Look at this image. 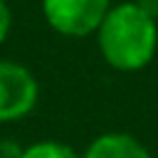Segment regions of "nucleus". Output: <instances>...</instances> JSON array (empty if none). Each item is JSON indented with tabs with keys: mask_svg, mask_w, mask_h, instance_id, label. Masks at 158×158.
Instances as JSON below:
<instances>
[{
	"mask_svg": "<svg viewBox=\"0 0 158 158\" xmlns=\"http://www.w3.org/2000/svg\"><path fill=\"white\" fill-rule=\"evenodd\" d=\"M104 62L116 72H138L151 64L158 49V25L136 2L111 5L96 30Z\"/></svg>",
	"mask_w": 158,
	"mask_h": 158,
	"instance_id": "1",
	"label": "nucleus"
},
{
	"mask_svg": "<svg viewBox=\"0 0 158 158\" xmlns=\"http://www.w3.org/2000/svg\"><path fill=\"white\" fill-rule=\"evenodd\" d=\"M111 0H42L47 25L64 37H86L99 30Z\"/></svg>",
	"mask_w": 158,
	"mask_h": 158,
	"instance_id": "2",
	"label": "nucleus"
},
{
	"mask_svg": "<svg viewBox=\"0 0 158 158\" xmlns=\"http://www.w3.org/2000/svg\"><path fill=\"white\" fill-rule=\"evenodd\" d=\"M40 99V81L17 62L0 59V123H12L32 114Z\"/></svg>",
	"mask_w": 158,
	"mask_h": 158,
	"instance_id": "3",
	"label": "nucleus"
},
{
	"mask_svg": "<svg viewBox=\"0 0 158 158\" xmlns=\"http://www.w3.org/2000/svg\"><path fill=\"white\" fill-rule=\"evenodd\" d=\"M81 158H153V156L136 136L123 131H106L84 148Z\"/></svg>",
	"mask_w": 158,
	"mask_h": 158,
	"instance_id": "4",
	"label": "nucleus"
},
{
	"mask_svg": "<svg viewBox=\"0 0 158 158\" xmlns=\"http://www.w3.org/2000/svg\"><path fill=\"white\" fill-rule=\"evenodd\" d=\"M20 158H81L69 143L64 141H35L30 146H22Z\"/></svg>",
	"mask_w": 158,
	"mask_h": 158,
	"instance_id": "5",
	"label": "nucleus"
},
{
	"mask_svg": "<svg viewBox=\"0 0 158 158\" xmlns=\"http://www.w3.org/2000/svg\"><path fill=\"white\" fill-rule=\"evenodd\" d=\"M10 25H12V15H10V7L5 0H0V44L7 40L10 35Z\"/></svg>",
	"mask_w": 158,
	"mask_h": 158,
	"instance_id": "6",
	"label": "nucleus"
},
{
	"mask_svg": "<svg viewBox=\"0 0 158 158\" xmlns=\"http://www.w3.org/2000/svg\"><path fill=\"white\" fill-rule=\"evenodd\" d=\"M22 146H17L15 141H0V158H20Z\"/></svg>",
	"mask_w": 158,
	"mask_h": 158,
	"instance_id": "7",
	"label": "nucleus"
},
{
	"mask_svg": "<svg viewBox=\"0 0 158 158\" xmlns=\"http://www.w3.org/2000/svg\"><path fill=\"white\" fill-rule=\"evenodd\" d=\"M138 10H143L151 20H158V0H133Z\"/></svg>",
	"mask_w": 158,
	"mask_h": 158,
	"instance_id": "8",
	"label": "nucleus"
},
{
	"mask_svg": "<svg viewBox=\"0 0 158 158\" xmlns=\"http://www.w3.org/2000/svg\"><path fill=\"white\" fill-rule=\"evenodd\" d=\"M5 2H7V0H5Z\"/></svg>",
	"mask_w": 158,
	"mask_h": 158,
	"instance_id": "9",
	"label": "nucleus"
}]
</instances>
